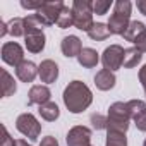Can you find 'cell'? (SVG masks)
<instances>
[{
  "label": "cell",
  "instance_id": "1",
  "mask_svg": "<svg viewBox=\"0 0 146 146\" xmlns=\"http://www.w3.org/2000/svg\"><path fill=\"white\" fill-rule=\"evenodd\" d=\"M62 98H64V103H65L69 112L81 113L91 105L93 93L83 81H72V83H69L65 86Z\"/></svg>",
  "mask_w": 146,
  "mask_h": 146
},
{
  "label": "cell",
  "instance_id": "2",
  "mask_svg": "<svg viewBox=\"0 0 146 146\" xmlns=\"http://www.w3.org/2000/svg\"><path fill=\"white\" fill-rule=\"evenodd\" d=\"M131 11L132 4L129 0H119L113 5V14L108 19V29L112 35H124L127 26L131 24Z\"/></svg>",
  "mask_w": 146,
  "mask_h": 146
},
{
  "label": "cell",
  "instance_id": "3",
  "mask_svg": "<svg viewBox=\"0 0 146 146\" xmlns=\"http://www.w3.org/2000/svg\"><path fill=\"white\" fill-rule=\"evenodd\" d=\"M108 125L107 131H120V132H127L129 129V120H131V113H129V107L127 102H115L113 105H110L108 108Z\"/></svg>",
  "mask_w": 146,
  "mask_h": 146
},
{
  "label": "cell",
  "instance_id": "4",
  "mask_svg": "<svg viewBox=\"0 0 146 146\" xmlns=\"http://www.w3.org/2000/svg\"><path fill=\"white\" fill-rule=\"evenodd\" d=\"M72 14H74V26L81 31H90L93 28V2L90 0H74L72 4Z\"/></svg>",
  "mask_w": 146,
  "mask_h": 146
},
{
  "label": "cell",
  "instance_id": "5",
  "mask_svg": "<svg viewBox=\"0 0 146 146\" xmlns=\"http://www.w3.org/2000/svg\"><path fill=\"white\" fill-rule=\"evenodd\" d=\"M16 129L24 134L26 137H29L31 141H36L41 134V124L38 122V119L33 113H21L16 120Z\"/></svg>",
  "mask_w": 146,
  "mask_h": 146
},
{
  "label": "cell",
  "instance_id": "6",
  "mask_svg": "<svg viewBox=\"0 0 146 146\" xmlns=\"http://www.w3.org/2000/svg\"><path fill=\"white\" fill-rule=\"evenodd\" d=\"M64 5L65 4L60 2V0H55V2H45L43 7L40 11H36V17L41 21L43 26H53V24H57Z\"/></svg>",
  "mask_w": 146,
  "mask_h": 146
},
{
  "label": "cell",
  "instance_id": "7",
  "mask_svg": "<svg viewBox=\"0 0 146 146\" xmlns=\"http://www.w3.org/2000/svg\"><path fill=\"white\" fill-rule=\"evenodd\" d=\"M124 53L125 50L120 46V45H110L105 48L103 55H102V64L107 70H117L122 67L124 64Z\"/></svg>",
  "mask_w": 146,
  "mask_h": 146
},
{
  "label": "cell",
  "instance_id": "8",
  "mask_svg": "<svg viewBox=\"0 0 146 146\" xmlns=\"http://www.w3.org/2000/svg\"><path fill=\"white\" fill-rule=\"evenodd\" d=\"M2 60L9 65H14L17 67L21 62H24V50L19 43L16 41H9V43H4L2 46Z\"/></svg>",
  "mask_w": 146,
  "mask_h": 146
},
{
  "label": "cell",
  "instance_id": "9",
  "mask_svg": "<svg viewBox=\"0 0 146 146\" xmlns=\"http://www.w3.org/2000/svg\"><path fill=\"white\" fill-rule=\"evenodd\" d=\"M67 146H91V129L76 125L67 132Z\"/></svg>",
  "mask_w": 146,
  "mask_h": 146
},
{
  "label": "cell",
  "instance_id": "10",
  "mask_svg": "<svg viewBox=\"0 0 146 146\" xmlns=\"http://www.w3.org/2000/svg\"><path fill=\"white\" fill-rule=\"evenodd\" d=\"M131 120H134L136 127L143 132H146V103L143 100H131L127 102Z\"/></svg>",
  "mask_w": 146,
  "mask_h": 146
},
{
  "label": "cell",
  "instance_id": "11",
  "mask_svg": "<svg viewBox=\"0 0 146 146\" xmlns=\"http://www.w3.org/2000/svg\"><path fill=\"white\" fill-rule=\"evenodd\" d=\"M24 40H26V48H28V52H31V53H40V52L45 48V41H46L43 29H31V31H26Z\"/></svg>",
  "mask_w": 146,
  "mask_h": 146
},
{
  "label": "cell",
  "instance_id": "12",
  "mask_svg": "<svg viewBox=\"0 0 146 146\" xmlns=\"http://www.w3.org/2000/svg\"><path fill=\"white\" fill-rule=\"evenodd\" d=\"M38 76H40L41 83H46V84L55 83L57 78H58V65L53 60H50V58L43 60L38 65Z\"/></svg>",
  "mask_w": 146,
  "mask_h": 146
},
{
  "label": "cell",
  "instance_id": "13",
  "mask_svg": "<svg viewBox=\"0 0 146 146\" xmlns=\"http://www.w3.org/2000/svg\"><path fill=\"white\" fill-rule=\"evenodd\" d=\"M50 96H52V93L46 86L35 84L28 93V105H40L41 107V105L50 102Z\"/></svg>",
  "mask_w": 146,
  "mask_h": 146
},
{
  "label": "cell",
  "instance_id": "14",
  "mask_svg": "<svg viewBox=\"0 0 146 146\" xmlns=\"http://www.w3.org/2000/svg\"><path fill=\"white\" fill-rule=\"evenodd\" d=\"M16 76L19 78V81L23 83H33L35 78L38 76V67L35 62L31 60H24L16 67Z\"/></svg>",
  "mask_w": 146,
  "mask_h": 146
},
{
  "label": "cell",
  "instance_id": "15",
  "mask_svg": "<svg viewBox=\"0 0 146 146\" xmlns=\"http://www.w3.org/2000/svg\"><path fill=\"white\" fill-rule=\"evenodd\" d=\"M60 48H62V53L69 58L72 57H79V53L83 52V45H81V40L74 35L70 36H65L60 43Z\"/></svg>",
  "mask_w": 146,
  "mask_h": 146
},
{
  "label": "cell",
  "instance_id": "16",
  "mask_svg": "<svg viewBox=\"0 0 146 146\" xmlns=\"http://www.w3.org/2000/svg\"><path fill=\"white\" fill-rule=\"evenodd\" d=\"M117 83V78L112 70H107V69H102L100 72H96V76H95V84L98 90L102 91H108L115 86Z\"/></svg>",
  "mask_w": 146,
  "mask_h": 146
},
{
  "label": "cell",
  "instance_id": "17",
  "mask_svg": "<svg viewBox=\"0 0 146 146\" xmlns=\"http://www.w3.org/2000/svg\"><path fill=\"white\" fill-rule=\"evenodd\" d=\"M146 33V26L141 23V21H131V24L127 26L125 33L122 35L125 41H131V43H136L137 38H141L143 35Z\"/></svg>",
  "mask_w": 146,
  "mask_h": 146
},
{
  "label": "cell",
  "instance_id": "18",
  "mask_svg": "<svg viewBox=\"0 0 146 146\" xmlns=\"http://www.w3.org/2000/svg\"><path fill=\"white\" fill-rule=\"evenodd\" d=\"M78 62H79L84 69H93V67H96V64L100 62L98 52L93 50V48H83V52H81L79 57H78Z\"/></svg>",
  "mask_w": 146,
  "mask_h": 146
},
{
  "label": "cell",
  "instance_id": "19",
  "mask_svg": "<svg viewBox=\"0 0 146 146\" xmlns=\"http://www.w3.org/2000/svg\"><path fill=\"white\" fill-rule=\"evenodd\" d=\"M110 29H108V24H103V23H95L93 28L88 31V36L95 41H103L110 36Z\"/></svg>",
  "mask_w": 146,
  "mask_h": 146
},
{
  "label": "cell",
  "instance_id": "20",
  "mask_svg": "<svg viewBox=\"0 0 146 146\" xmlns=\"http://www.w3.org/2000/svg\"><path fill=\"white\" fill-rule=\"evenodd\" d=\"M143 58V53L136 48V46H131V48H125V53H124V67L125 69H132L136 67Z\"/></svg>",
  "mask_w": 146,
  "mask_h": 146
},
{
  "label": "cell",
  "instance_id": "21",
  "mask_svg": "<svg viewBox=\"0 0 146 146\" xmlns=\"http://www.w3.org/2000/svg\"><path fill=\"white\" fill-rule=\"evenodd\" d=\"M38 112H40L41 119H45V120H48V122L57 120V119H58V115H60V110H58L57 103H53V102H48V103L41 105Z\"/></svg>",
  "mask_w": 146,
  "mask_h": 146
},
{
  "label": "cell",
  "instance_id": "22",
  "mask_svg": "<svg viewBox=\"0 0 146 146\" xmlns=\"http://www.w3.org/2000/svg\"><path fill=\"white\" fill-rule=\"evenodd\" d=\"M16 91H17V86H16L14 78L9 74L5 69H2V95H4V98L14 95Z\"/></svg>",
  "mask_w": 146,
  "mask_h": 146
},
{
  "label": "cell",
  "instance_id": "23",
  "mask_svg": "<svg viewBox=\"0 0 146 146\" xmlns=\"http://www.w3.org/2000/svg\"><path fill=\"white\" fill-rule=\"evenodd\" d=\"M105 146H127V137L125 132L120 131H107V141Z\"/></svg>",
  "mask_w": 146,
  "mask_h": 146
},
{
  "label": "cell",
  "instance_id": "24",
  "mask_svg": "<svg viewBox=\"0 0 146 146\" xmlns=\"http://www.w3.org/2000/svg\"><path fill=\"white\" fill-rule=\"evenodd\" d=\"M57 26L60 29H67L70 26H74V14H72V7H67L64 5L60 16H58V21H57Z\"/></svg>",
  "mask_w": 146,
  "mask_h": 146
},
{
  "label": "cell",
  "instance_id": "25",
  "mask_svg": "<svg viewBox=\"0 0 146 146\" xmlns=\"http://www.w3.org/2000/svg\"><path fill=\"white\" fill-rule=\"evenodd\" d=\"M7 33L14 38L24 36V17H14L7 23Z\"/></svg>",
  "mask_w": 146,
  "mask_h": 146
},
{
  "label": "cell",
  "instance_id": "26",
  "mask_svg": "<svg viewBox=\"0 0 146 146\" xmlns=\"http://www.w3.org/2000/svg\"><path fill=\"white\" fill-rule=\"evenodd\" d=\"M112 7V2L110 0H96V2H93V12L98 14V16H103L110 11Z\"/></svg>",
  "mask_w": 146,
  "mask_h": 146
},
{
  "label": "cell",
  "instance_id": "27",
  "mask_svg": "<svg viewBox=\"0 0 146 146\" xmlns=\"http://www.w3.org/2000/svg\"><path fill=\"white\" fill-rule=\"evenodd\" d=\"M90 120H91V124H93V127H95L96 131L107 129V125H108V119L103 117L102 113H93V115L90 117Z\"/></svg>",
  "mask_w": 146,
  "mask_h": 146
},
{
  "label": "cell",
  "instance_id": "28",
  "mask_svg": "<svg viewBox=\"0 0 146 146\" xmlns=\"http://www.w3.org/2000/svg\"><path fill=\"white\" fill-rule=\"evenodd\" d=\"M2 134H4V137H2L0 146H16V141L11 137V134H9V131H7L5 125H2Z\"/></svg>",
  "mask_w": 146,
  "mask_h": 146
},
{
  "label": "cell",
  "instance_id": "29",
  "mask_svg": "<svg viewBox=\"0 0 146 146\" xmlns=\"http://www.w3.org/2000/svg\"><path fill=\"white\" fill-rule=\"evenodd\" d=\"M45 2H41V0H38V2H28V0H21V5L24 9H33V11H40L43 7Z\"/></svg>",
  "mask_w": 146,
  "mask_h": 146
},
{
  "label": "cell",
  "instance_id": "30",
  "mask_svg": "<svg viewBox=\"0 0 146 146\" xmlns=\"http://www.w3.org/2000/svg\"><path fill=\"white\" fill-rule=\"evenodd\" d=\"M134 45H136V48H137L141 53H144V52H146V33H144L141 38H137Z\"/></svg>",
  "mask_w": 146,
  "mask_h": 146
},
{
  "label": "cell",
  "instance_id": "31",
  "mask_svg": "<svg viewBox=\"0 0 146 146\" xmlns=\"http://www.w3.org/2000/svg\"><path fill=\"white\" fill-rule=\"evenodd\" d=\"M40 146H58V141H57L53 136H46V137L41 139Z\"/></svg>",
  "mask_w": 146,
  "mask_h": 146
},
{
  "label": "cell",
  "instance_id": "32",
  "mask_svg": "<svg viewBox=\"0 0 146 146\" xmlns=\"http://www.w3.org/2000/svg\"><path fill=\"white\" fill-rule=\"evenodd\" d=\"M139 81H141V84L144 88V93H146V64L139 69Z\"/></svg>",
  "mask_w": 146,
  "mask_h": 146
},
{
  "label": "cell",
  "instance_id": "33",
  "mask_svg": "<svg viewBox=\"0 0 146 146\" xmlns=\"http://www.w3.org/2000/svg\"><path fill=\"white\" fill-rule=\"evenodd\" d=\"M136 5H137V9H139V12L146 16V0H137V4H136Z\"/></svg>",
  "mask_w": 146,
  "mask_h": 146
},
{
  "label": "cell",
  "instance_id": "34",
  "mask_svg": "<svg viewBox=\"0 0 146 146\" xmlns=\"http://www.w3.org/2000/svg\"><path fill=\"white\" fill-rule=\"evenodd\" d=\"M0 28H2V29H0V36H5L7 35V24L0 21Z\"/></svg>",
  "mask_w": 146,
  "mask_h": 146
},
{
  "label": "cell",
  "instance_id": "35",
  "mask_svg": "<svg viewBox=\"0 0 146 146\" xmlns=\"http://www.w3.org/2000/svg\"><path fill=\"white\" fill-rule=\"evenodd\" d=\"M16 146H31V144H28V141L24 139H16Z\"/></svg>",
  "mask_w": 146,
  "mask_h": 146
},
{
  "label": "cell",
  "instance_id": "36",
  "mask_svg": "<svg viewBox=\"0 0 146 146\" xmlns=\"http://www.w3.org/2000/svg\"><path fill=\"white\" fill-rule=\"evenodd\" d=\"M143 146H146V139H144V143H143Z\"/></svg>",
  "mask_w": 146,
  "mask_h": 146
},
{
  "label": "cell",
  "instance_id": "37",
  "mask_svg": "<svg viewBox=\"0 0 146 146\" xmlns=\"http://www.w3.org/2000/svg\"><path fill=\"white\" fill-rule=\"evenodd\" d=\"M91 146H93V144H91Z\"/></svg>",
  "mask_w": 146,
  "mask_h": 146
}]
</instances>
